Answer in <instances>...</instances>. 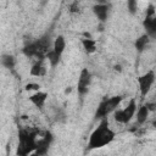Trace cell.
<instances>
[{
    "label": "cell",
    "mask_w": 156,
    "mask_h": 156,
    "mask_svg": "<svg viewBox=\"0 0 156 156\" xmlns=\"http://www.w3.org/2000/svg\"><path fill=\"white\" fill-rule=\"evenodd\" d=\"M24 90L26 91H39L40 85L38 83H28V84L24 85Z\"/></svg>",
    "instance_id": "cell-18"
},
{
    "label": "cell",
    "mask_w": 156,
    "mask_h": 156,
    "mask_svg": "<svg viewBox=\"0 0 156 156\" xmlns=\"http://www.w3.org/2000/svg\"><path fill=\"white\" fill-rule=\"evenodd\" d=\"M108 11H110V5L108 4H105V2H101V4H96L93 6V12L94 15L98 17L99 21L101 22H105L108 17Z\"/></svg>",
    "instance_id": "cell-8"
},
{
    "label": "cell",
    "mask_w": 156,
    "mask_h": 156,
    "mask_svg": "<svg viewBox=\"0 0 156 156\" xmlns=\"http://www.w3.org/2000/svg\"><path fill=\"white\" fill-rule=\"evenodd\" d=\"M136 80H138L140 95H141V98H145L149 94V91L151 90V87L154 85V83L156 80V76H155L154 71H149V72L141 74L140 77H138Z\"/></svg>",
    "instance_id": "cell-4"
},
{
    "label": "cell",
    "mask_w": 156,
    "mask_h": 156,
    "mask_svg": "<svg viewBox=\"0 0 156 156\" xmlns=\"http://www.w3.org/2000/svg\"><path fill=\"white\" fill-rule=\"evenodd\" d=\"M136 113V101L135 99H130L128 105L122 108V115H123V124H127L132 121L134 115Z\"/></svg>",
    "instance_id": "cell-7"
},
{
    "label": "cell",
    "mask_w": 156,
    "mask_h": 156,
    "mask_svg": "<svg viewBox=\"0 0 156 156\" xmlns=\"http://www.w3.org/2000/svg\"><path fill=\"white\" fill-rule=\"evenodd\" d=\"M46 58L49 60V63L52 66V67H56L58 63H60V61H61V56L58 55V54H56L52 49L48 52V55H46Z\"/></svg>",
    "instance_id": "cell-16"
},
{
    "label": "cell",
    "mask_w": 156,
    "mask_h": 156,
    "mask_svg": "<svg viewBox=\"0 0 156 156\" xmlns=\"http://www.w3.org/2000/svg\"><path fill=\"white\" fill-rule=\"evenodd\" d=\"M0 61H1V65H2L5 68H7V69H12V68L15 67V65H16V58H15L12 55H10V54H4V55H1Z\"/></svg>",
    "instance_id": "cell-14"
},
{
    "label": "cell",
    "mask_w": 156,
    "mask_h": 156,
    "mask_svg": "<svg viewBox=\"0 0 156 156\" xmlns=\"http://www.w3.org/2000/svg\"><path fill=\"white\" fill-rule=\"evenodd\" d=\"M121 101H122V96H119V95L111 96L108 99H104L98 106V110L95 112V117L99 118L100 121L104 118H107V116L111 112H115L118 108Z\"/></svg>",
    "instance_id": "cell-3"
},
{
    "label": "cell",
    "mask_w": 156,
    "mask_h": 156,
    "mask_svg": "<svg viewBox=\"0 0 156 156\" xmlns=\"http://www.w3.org/2000/svg\"><path fill=\"white\" fill-rule=\"evenodd\" d=\"M46 99H48V93H46V91H41V90L35 91L34 94L29 95V101H30L34 106H37L38 108H41V107L45 105Z\"/></svg>",
    "instance_id": "cell-9"
},
{
    "label": "cell",
    "mask_w": 156,
    "mask_h": 156,
    "mask_svg": "<svg viewBox=\"0 0 156 156\" xmlns=\"http://www.w3.org/2000/svg\"><path fill=\"white\" fill-rule=\"evenodd\" d=\"M35 134L37 133L28 130H21L18 133V145L16 150L17 156H28L30 152L35 151L37 147Z\"/></svg>",
    "instance_id": "cell-2"
},
{
    "label": "cell",
    "mask_w": 156,
    "mask_h": 156,
    "mask_svg": "<svg viewBox=\"0 0 156 156\" xmlns=\"http://www.w3.org/2000/svg\"><path fill=\"white\" fill-rule=\"evenodd\" d=\"M65 49H66V39H65V37L63 35H57L55 38L54 43H52V50L56 54H58L60 56H62Z\"/></svg>",
    "instance_id": "cell-10"
},
{
    "label": "cell",
    "mask_w": 156,
    "mask_h": 156,
    "mask_svg": "<svg viewBox=\"0 0 156 156\" xmlns=\"http://www.w3.org/2000/svg\"><path fill=\"white\" fill-rule=\"evenodd\" d=\"M82 45L87 54H94L96 51V40L93 38H83Z\"/></svg>",
    "instance_id": "cell-12"
},
{
    "label": "cell",
    "mask_w": 156,
    "mask_h": 156,
    "mask_svg": "<svg viewBox=\"0 0 156 156\" xmlns=\"http://www.w3.org/2000/svg\"><path fill=\"white\" fill-rule=\"evenodd\" d=\"M29 73H30V76H34V77H43L46 73V68L41 62H37L32 66Z\"/></svg>",
    "instance_id": "cell-15"
},
{
    "label": "cell",
    "mask_w": 156,
    "mask_h": 156,
    "mask_svg": "<svg viewBox=\"0 0 156 156\" xmlns=\"http://www.w3.org/2000/svg\"><path fill=\"white\" fill-rule=\"evenodd\" d=\"M149 115H150V110L147 108L146 105L139 106L138 110H136V122H138V124H144L147 121Z\"/></svg>",
    "instance_id": "cell-11"
},
{
    "label": "cell",
    "mask_w": 156,
    "mask_h": 156,
    "mask_svg": "<svg viewBox=\"0 0 156 156\" xmlns=\"http://www.w3.org/2000/svg\"><path fill=\"white\" fill-rule=\"evenodd\" d=\"M71 12H78L79 11V6H78V2H73L72 5H71V10H69Z\"/></svg>",
    "instance_id": "cell-20"
},
{
    "label": "cell",
    "mask_w": 156,
    "mask_h": 156,
    "mask_svg": "<svg viewBox=\"0 0 156 156\" xmlns=\"http://www.w3.org/2000/svg\"><path fill=\"white\" fill-rule=\"evenodd\" d=\"M149 41H150V38H149V35L147 34H141L136 40H135V43H134V45H135V49L139 51V52H141L146 46H147V44H149Z\"/></svg>",
    "instance_id": "cell-13"
},
{
    "label": "cell",
    "mask_w": 156,
    "mask_h": 156,
    "mask_svg": "<svg viewBox=\"0 0 156 156\" xmlns=\"http://www.w3.org/2000/svg\"><path fill=\"white\" fill-rule=\"evenodd\" d=\"M28 156H39V155H38V154H37L35 151H33V152H30V154H29Z\"/></svg>",
    "instance_id": "cell-23"
},
{
    "label": "cell",
    "mask_w": 156,
    "mask_h": 156,
    "mask_svg": "<svg viewBox=\"0 0 156 156\" xmlns=\"http://www.w3.org/2000/svg\"><path fill=\"white\" fill-rule=\"evenodd\" d=\"M115 136H116V133L110 128L107 118H104L100 121L98 127L90 133L88 139V149L89 150L101 149L111 144L115 140Z\"/></svg>",
    "instance_id": "cell-1"
},
{
    "label": "cell",
    "mask_w": 156,
    "mask_h": 156,
    "mask_svg": "<svg viewBox=\"0 0 156 156\" xmlns=\"http://www.w3.org/2000/svg\"><path fill=\"white\" fill-rule=\"evenodd\" d=\"M90 83H91V73L88 68H83L79 73V78H78V83H77V90L80 96H83L88 93Z\"/></svg>",
    "instance_id": "cell-5"
},
{
    "label": "cell",
    "mask_w": 156,
    "mask_h": 156,
    "mask_svg": "<svg viewBox=\"0 0 156 156\" xmlns=\"http://www.w3.org/2000/svg\"><path fill=\"white\" fill-rule=\"evenodd\" d=\"M127 7H128V11L132 15H134L138 11V2L135 0H129V1H127Z\"/></svg>",
    "instance_id": "cell-17"
},
{
    "label": "cell",
    "mask_w": 156,
    "mask_h": 156,
    "mask_svg": "<svg viewBox=\"0 0 156 156\" xmlns=\"http://www.w3.org/2000/svg\"><path fill=\"white\" fill-rule=\"evenodd\" d=\"M143 27L145 29V34H147L149 38L156 39V13L146 16L143 21Z\"/></svg>",
    "instance_id": "cell-6"
},
{
    "label": "cell",
    "mask_w": 156,
    "mask_h": 156,
    "mask_svg": "<svg viewBox=\"0 0 156 156\" xmlns=\"http://www.w3.org/2000/svg\"><path fill=\"white\" fill-rule=\"evenodd\" d=\"M115 69H116V71H118V72H121V71H122L119 65H116V66H115Z\"/></svg>",
    "instance_id": "cell-21"
},
{
    "label": "cell",
    "mask_w": 156,
    "mask_h": 156,
    "mask_svg": "<svg viewBox=\"0 0 156 156\" xmlns=\"http://www.w3.org/2000/svg\"><path fill=\"white\" fill-rule=\"evenodd\" d=\"M145 105L147 106V108L150 110V112H156V101H152V102H146Z\"/></svg>",
    "instance_id": "cell-19"
},
{
    "label": "cell",
    "mask_w": 156,
    "mask_h": 156,
    "mask_svg": "<svg viewBox=\"0 0 156 156\" xmlns=\"http://www.w3.org/2000/svg\"><path fill=\"white\" fill-rule=\"evenodd\" d=\"M71 91H72V88H71V87H68V88L65 90V93H66V94H68V93H71Z\"/></svg>",
    "instance_id": "cell-22"
}]
</instances>
